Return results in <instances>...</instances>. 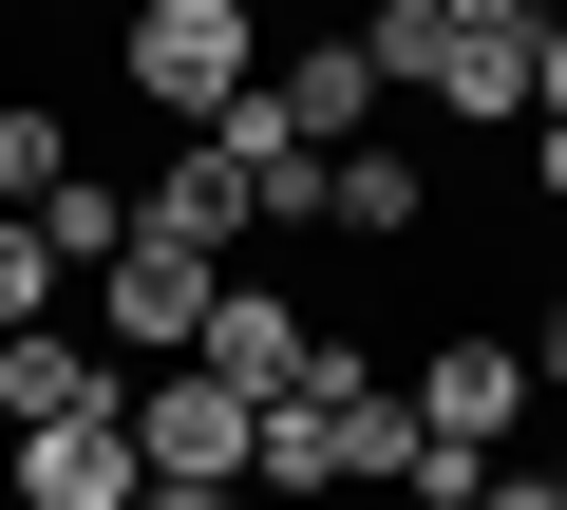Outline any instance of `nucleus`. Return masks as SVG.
Wrapping results in <instances>:
<instances>
[{
	"label": "nucleus",
	"instance_id": "7",
	"mask_svg": "<svg viewBox=\"0 0 567 510\" xmlns=\"http://www.w3.org/2000/svg\"><path fill=\"white\" fill-rule=\"evenodd\" d=\"M133 491H152L133 416H58V435H0V510H133Z\"/></svg>",
	"mask_w": 567,
	"mask_h": 510
},
{
	"label": "nucleus",
	"instance_id": "19",
	"mask_svg": "<svg viewBox=\"0 0 567 510\" xmlns=\"http://www.w3.org/2000/svg\"><path fill=\"white\" fill-rule=\"evenodd\" d=\"M133 510H246V491H133Z\"/></svg>",
	"mask_w": 567,
	"mask_h": 510
},
{
	"label": "nucleus",
	"instance_id": "4",
	"mask_svg": "<svg viewBox=\"0 0 567 510\" xmlns=\"http://www.w3.org/2000/svg\"><path fill=\"white\" fill-rule=\"evenodd\" d=\"M208 303H227V266H189V246H152V227L95 266V341H114L133 378H171V360L208 341Z\"/></svg>",
	"mask_w": 567,
	"mask_h": 510
},
{
	"label": "nucleus",
	"instance_id": "5",
	"mask_svg": "<svg viewBox=\"0 0 567 510\" xmlns=\"http://www.w3.org/2000/svg\"><path fill=\"white\" fill-rule=\"evenodd\" d=\"M246 416H265V397H227L208 360L133 378V454H152V491H246Z\"/></svg>",
	"mask_w": 567,
	"mask_h": 510
},
{
	"label": "nucleus",
	"instance_id": "11",
	"mask_svg": "<svg viewBox=\"0 0 567 510\" xmlns=\"http://www.w3.org/2000/svg\"><path fill=\"white\" fill-rule=\"evenodd\" d=\"M322 227H341V246H416V227H435V170H416V152H379V133H360V152H341V170H322Z\"/></svg>",
	"mask_w": 567,
	"mask_h": 510
},
{
	"label": "nucleus",
	"instance_id": "14",
	"mask_svg": "<svg viewBox=\"0 0 567 510\" xmlns=\"http://www.w3.org/2000/svg\"><path fill=\"white\" fill-rule=\"evenodd\" d=\"M58 303H76V284H58V246L0 208V341H20V322H58Z\"/></svg>",
	"mask_w": 567,
	"mask_h": 510
},
{
	"label": "nucleus",
	"instance_id": "15",
	"mask_svg": "<svg viewBox=\"0 0 567 510\" xmlns=\"http://www.w3.org/2000/svg\"><path fill=\"white\" fill-rule=\"evenodd\" d=\"M529 114H567V0L529 20Z\"/></svg>",
	"mask_w": 567,
	"mask_h": 510
},
{
	"label": "nucleus",
	"instance_id": "3",
	"mask_svg": "<svg viewBox=\"0 0 567 510\" xmlns=\"http://www.w3.org/2000/svg\"><path fill=\"white\" fill-rule=\"evenodd\" d=\"M114 76L152 133H208L227 95H265V0H133L114 20Z\"/></svg>",
	"mask_w": 567,
	"mask_h": 510
},
{
	"label": "nucleus",
	"instance_id": "8",
	"mask_svg": "<svg viewBox=\"0 0 567 510\" xmlns=\"http://www.w3.org/2000/svg\"><path fill=\"white\" fill-rule=\"evenodd\" d=\"M227 397H284V378H303L322 360V322H303V284H265V266H227V303H208V341H189Z\"/></svg>",
	"mask_w": 567,
	"mask_h": 510
},
{
	"label": "nucleus",
	"instance_id": "20",
	"mask_svg": "<svg viewBox=\"0 0 567 510\" xmlns=\"http://www.w3.org/2000/svg\"><path fill=\"white\" fill-rule=\"evenodd\" d=\"M529 472H548V491H567V435H529Z\"/></svg>",
	"mask_w": 567,
	"mask_h": 510
},
{
	"label": "nucleus",
	"instance_id": "9",
	"mask_svg": "<svg viewBox=\"0 0 567 510\" xmlns=\"http://www.w3.org/2000/svg\"><path fill=\"white\" fill-rule=\"evenodd\" d=\"M133 227H152V246H189V266H246V246H265V208H246V170H227L208 133H189V152H152Z\"/></svg>",
	"mask_w": 567,
	"mask_h": 510
},
{
	"label": "nucleus",
	"instance_id": "6",
	"mask_svg": "<svg viewBox=\"0 0 567 510\" xmlns=\"http://www.w3.org/2000/svg\"><path fill=\"white\" fill-rule=\"evenodd\" d=\"M58 416H133V360L95 322H20L0 341V435H58Z\"/></svg>",
	"mask_w": 567,
	"mask_h": 510
},
{
	"label": "nucleus",
	"instance_id": "17",
	"mask_svg": "<svg viewBox=\"0 0 567 510\" xmlns=\"http://www.w3.org/2000/svg\"><path fill=\"white\" fill-rule=\"evenodd\" d=\"M529 397H567V284H548V322H529Z\"/></svg>",
	"mask_w": 567,
	"mask_h": 510
},
{
	"label": "nucleus",
	"instance_id": "18",
	"mask_svg": "<svg viewBox=\"0 0 567 510\" xmlns=\"http://www.w3.org/2000/svg\"><path fill=\"white\" fill-rule=\"evenodd\" d=\"M435 20H473V39H529V20H548V0H435Z\"/></svg>",
	"mask_w": 567,
	"mask_h": 510
},
{
	"label": "nucleus",
	"instance_id": "2",
	"mask_svg": "<svg viewBox=\"0 0 567 510\" xmlns=\"http://www.w3.org/2000/svg\"><path fill=\"white\" fill-rule=\"evenodd\" d=\"M398 416H416V510H473V472L492 454H529V341L511 322H435L416 360H398Z\"/></svg>",
	"mask_w": 567,
	"mask_h": 510
},
{
	"label": "nucleus",
	"instance_id": "10",
	"mask_svg": "<svg viewBox=\"0 0 567 510\" xmlns=\"http://www.w3.org/2000/svg\"><path fill=\"white\" fill-rule=\"evenodd\" d=\"M265 95L303 114V152H360V133H379V58H360V20L303 39V58H265Z\"/></svg>",
	"mask_w": 567,
	"mask_h": 510
},
{
	"label": "nucleus",
	"instance_id": "13",
	"mask_svg": "<svg viewBox=\"0 0 567 510\" xmlns=\"http://www.w3.org/2000/svg\"><path fill=\"white\" fill-rule=\"evenodd\" d=\"M58 170H76V133H58V114H39V95H0V208H39V189H58Z\"/></svg>",
	"mask_w": 567,
	"mask_h": 510
},
{
	"label": "nucleus",
	"instance_id": "16",
	"mask_svg": "<svg viewBox=\"0 0 567 510\" xmlns=\"http://www.w3.org/2000/svg\"><path fill=\"white\" fill-rule=\"evenodd\" d=\"M473 510H567V491H548L529 454H492V472H473Z\"/></svg>",
	"mask_w": 567,
	"mask_h": 510
},
{
	"label": "nucleus",
	"instance_id": "1",
	"mask_svg": "<svg viewBox=\"0 0 567 510\" xmlns=\"http://www.w3.org/2000/svg\"><path fill=\"white\" fill-rule=\"evenodd\" d=\"M246 491H284V510H322V491H416V416H398V378H379L360 341H322L303 378L246 416Z\"/></svg>",
	"mask_w": 567,
	"mask_h": 510
},
{
	"label": "nucleus",
	"instance_id": "12",
	"mask_svg": "<svg viewBox=\"0 0 567 510\" xmlns=\"http://www.w3.org/2000/svg\"><path fill=\"white\" fill-rule=\"evenodd\" d=\"M20 227L58 246V284H95V266H114V246H133V189H114V170H58V189H39Z\"/></svg>",
	"mask_w": 567,
	"mask_h": 510
}]
</instances>
